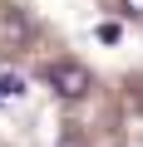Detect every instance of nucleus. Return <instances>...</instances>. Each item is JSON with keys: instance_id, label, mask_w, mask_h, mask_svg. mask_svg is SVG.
Here are the masks:
<instances>
[{"instance_id": "4", "label": "nucleus", "mask_w": 143, "mask_h": 147, "mask_svg": "<svg viewBox=\"0 0 143 147\" xmlns=\"http://www.w3.org/2000/svg\"><path fill=\"white\" fill-rule=\"evenodd\" d=\"M59 147H84V137H79V132H74V127H69V132H64V137H59Z\"/></svg>"}, {"instance_id": "5", "label": "nucleus", "mask_w": 143, "mask_h": 147, "mask_svg": "<svg viewBox=\"0 0 143 147\" xmlns=\"http://www.w3.org/2000/svg\"><path fill=\"white\" fill-rule=\"evenodd\" d=\"M123 5H128V10H133V15H143V0H123Z\"/></svg>"}, {"instance_id": "2", "label": "nucleus", "mask_w": 143, "mask_h": 147, "mask_svg": "<svg viewBox=\"0 0 143 147\" xmlns=\"http://www.w3.org/2000/svg\"><path fill=\"white\" fill-rule=\"evenodd\" d=\"M25 34H30V20H25L20 10H5V15H0V49H10V39L20 44Z\"/></svg>"}, {"instance_id": "3", "label": "nucleus", "mask_w": 143, "mask_h": 147, "mask_svg": "<svg viewBox=\"0 0 143 147\" xmlns=\"http://www.w3.org/2000/svg\"><path fill=\"white\" fill-rule=\"evenodd\" d=\"M25 93V79L20 74H5V79H0V98H20Z\"/></svg>"}, {"instance_id": "1", "label": "nucleus", "mask_w": 143, "mask_h": 147, "mask_svg": "<svg viewBox=\"0 0 143 147\" xmlns=\"http://www.w3.org/2000/svg\"><path fill=\"white\" fill-rule=\"evenodd\" d=\"M44 79H49L54 93L69 98V103L89 93V69H84V64H69V59H64V64H49V69H44Z\"/></svg>"}]
</instances>
